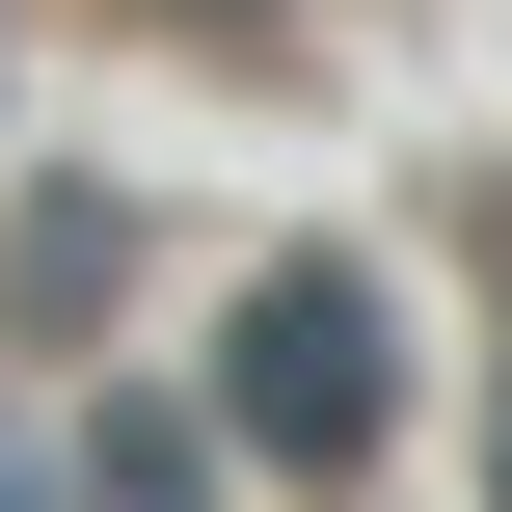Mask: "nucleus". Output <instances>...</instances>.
I'll list each match as a JSON object with an SVG mask.
<instances>
[{
	"label": "nucleus",
	"instance_id": "nucleus-1",
	"mask_svg": "<svg viewBox=\"0 0 512 512\" xmlns=\"http://www.w3.org/2000/svg\"><path fill=\"white\" fill-rule=\"evenodd\" d=\"M216 432H243L270 486H351V459L405 432V297H378L351 243L243 270V324H216Z\"/></svg>",
	"mask_w": 512,
	"mask_h": 512
},
{
	"label": "nucleus",
	"instance_id": "nucleus-2",
	"mask_svg": "<svg viewBox=\"0 0 512 512\" xmlns=\"http://www.w3.org/2000/svg\"><path fill=\"white\" fill-rule=\"evenodd\" d=\"M81 486H108V512H216V486H243V432H216L189 378H108V432H81Z\"/></svg>",
	"mask_w": 512,
	"mask_h": 512
},
{
	"label": "nucleus",
	"instance_id": "nucleus-3",
	"mask_svg": "<svg viewBox=\"0 0 512 512\" xmlns=\"http://www.w3.org/2000/svg\"><path fill=\"white\" fill-rule=\"evenodd\" d=\"M486 486H512V459H486Z\"/></svg>",
	"mask_w": 512,
	"mask_h": 512
}]
</instances>
